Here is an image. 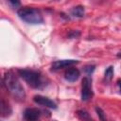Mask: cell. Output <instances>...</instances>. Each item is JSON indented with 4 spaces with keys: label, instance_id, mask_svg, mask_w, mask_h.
Wrapping results in <instances>:
<instances>
[{
    "label": "cell",
    "instance_id": "14",
    "mask_svg": "<svg viewBox=\"0 0 121 121\" xmlns=\"http://www.w3.org/2000/svg\"><path fill=\"white\" fill-rule=\"evenodd\" d=\"M95 65H91V64H89V65L84 66L83 71H84L87 75H91V74L95 71Z\"/></svg>",
    "mask_w": 121,
    "mask_h": 121
},
{
    "label": "cell",
    "instance_id": "2",
    "mask_svg": "<svg viewBox=\"0 0 121 121\" xmlns=\"http://www.w3.org/2000/svg\"><path fill=\"white\" fill-rule=\"evenodd\" d=\"M18 75L32 88L41 89L43 87V78L39 71L29 69H18Z\"/></svg>",
    "mask_w": 121,
    "mask_h": 121
},
{
    "label": "cell",
    "instance_id": "9",
    "mask_svg": "<svg viewBox=\"0 0 121 121\" xmlns=\"http://www.w3.org/2000/svg\"><path fill=\"white\" fill-rule=\"evenodd\" d=\"M84 12H85L84 7H83V6H80V5L74 7V8L71 9V11H70L71 15L74 16V17H77V18H81V17H83V16H84Z\"/></svg>",
    "mask_w": 121,
    "mask_h": 121
},
{
    "label": "cell",
    "instance_id": "10",
    "mask_svg": "<svg viewBox=\"0 0 121 121\" xmlns=\"http://www.w3.org/2000/svg\"><path fill=\"white\" fill-rule=\"evenodd\" d=\"M0 108H1V114H2L3 117L9 116V115L10 114V112H11V109H10L9 103L6 102L4 98L1 99V106H0Z\"/></svg>",
    "mask_w": 121,
    "mask_h": 121
},
{
    "label": "cell",
    "instance_id": "13",
    "mask_svg": "<svg viewBox=\"0 0 121 121\" xmlns=\"http://www.w3.org/2000/svg\"><path fill=\"white\" fill-rule=\"evenodd\" d=\"M113 76V67L112 66H109L106 70H105V78L108 80H111Z\"/></svg>",
    "mask_w": 121,
    "mask_h": 121
},
{
    "label": "cell",
    "instance_id": "11",
    "mask_svg": "<svg viewBox=\"0 0 121 121\" xmlns=\"http://www.w3.org/2000/svg\"><path fill=\"white\" fill-rule=\"evenodd\" d=\"M77 115L81 121H95L91 114L85 110H78L77 112Z\"/></svg>",
    "mask_w": 121,
    "mask_h": 121
},
{
    "label": "cell",
    "instance_id": "5",
    "mask_svg": "<svg viewBox=\"0 0 121 121\" xmlns=\"http://www.w3.org/2000/svg\"><path fill=\"white\" fill-rule=\"evenodd\" d=\"M33 101L41 106L46 107V108H50V109H57V104L51 100L50 98L43 96V95H36L33 96Z\"/></svg>",
    "mask_w": 121,
    "mask_h": 121
},
{
    "label": "cell",
    "instance_id": "15",
    "mask_svg": "<svg viewBox=\"0 0 121 121\" xmlns=\"http://www.w3.org/2000/svg\"><path fill=\"white\" fill-rule=\"evenodd\" d=\"M80 36V32L78 30H71L69 33H68V37L71 38V39H74V38H78Z\"/></svg>",
    "mask_w": 121,
    "mask_h": 121
},
{
    "label": "cell",
    "instance_id": "8",
    "mask_svg": "<svg viewBox=\"0 0 121 121\" xmlns=\"http://www.w3.org/2000/svg\"><path fill=\"white\" fill-rule=\"evenodd\" d=\"M79 76H80V73H79L78 69L74 68V67L73 68H69L68 70H66V72L64 74L65 79L67 81H69V82H75L76 80L78 79Z\"/></svg>",
    "mask_w": 121,
    "mask_h": 121
},
{
    "label": "cell",
    "instance_id": "3",
    "mask_svg": "<svg viewBox=\"0 0 121 121\" xmlns=\"http://www.w3.org/2000/svg\"><path fill=\"white\" fill-rule=\"evenodd\" d=\"M18 16L27 24L38 25L43 23V17L40 10L31 7H22L17 11Z\"/></svg>",
    "mask_w": 121,
    "mask_h": 121
},
{
    "label": "cell",
    "instance_id": "6",
    "mask_svg": "<svg viewBox=\"0 0 121 121\" xmlns=\"http://www.w3.org/2000/svg\"><path fill=\"white\" fill-rule=\"evenodd\" d=\"M41 116V111L37 108H27L24 112V119L26 121H38Z\"/></svg>",
    "mask_w": 121,
    "mask_h": 121
},
{
    "label": "cell",
    "instance_id": "4",
    "mask_svg": "<svg viewBox=\"0 0 121 121\" xmlns=\"http://www.w3.org/2000/svg\"><path fill=\"white\" fill-rule=\"evenodd\" d=\"M92 81L88 77L83 78L81 81V100L88 101L93 96L92 91Z\"/></svg>",
    "mask_w": 121,
    "mask_h": 121
},
{
    "label": "cell",
    "instance_id": "16",
    "mask_svg": "<svg viewBox=\"0 0 121 121\" xmlns=\"http://www.w3.org/2000/svg\"><path fill=\"white\" fill-rule=\"evenodd\" d=\"M8 3H9V5H11L12 7H15V8H16V7H19V6L21 5V3H20L19 1H9Z\"/></svg>",
    "mask_w": 121,
    "mask_h": 121
},
{
    "label": "cell",
    "instance_id": "12",
    "mask_svg": "<svg viewBox=\"0 0 121 121\" xmlns=\"http://www.w3.org/2000/svg\"><path fill=\"white\" fill-rule=\"evenodd\" d=\"M95 112H96V113H97V115H98V117H99L100 121H107V118H106V114H105L104 111H103L101 108H99V107H96V108H95Z\"/></svg>",
    "mask_w": 121,
    "mask_h": 121
},
{
    "label": "cell",
    "instance_id": "7",
    "mask_svg": "<svg viewBox=\"0 0 121 121\" xmlns=\"http://www.w3.org/2000/svg\"><path fill=\"white\" fill-rule=\"evenodd\" d=\"M77 63H78V60H59L52 63L51 68H52V70H59V69L68 67V66H71V65H74Z\"/></svg>",
    "mask_w": 121,
    "mask_h": 121
},
{
    "label": "cell",
    "instance_id": "18",
    "mask_svg": "<svg viewBox=\"0 0 121 121\" xmlns=\"http://www.w3.org/2000/svg\"><path fill=\"white\" fill-rule=\"evenodd\" d=\"M117 57H118V58H121V52H120V53H118V54H117Z\"/></svg>",
    "mask_w": 121,
    "mask_h": 121
},
{
    "label": "cell",
    "instance_id": "1",
    "mask_svg": "<svg viewBox=\"0 0 121 121\" xmlns=\"http://www.w3.org/2000/svg\"><path fill=\"white\" fill-rule=\"evenodd\" d=\"M3 81H4V85L6 86L7 90L9 92V94L13 97H15L18 100L25 99V97H26L25 89L22 86V84L20 83L17 77L11 71H8L5 73Z\"/></svg>",
    "mask_w": 121,
    "mask_h": 121
},
{
    "label": "cell",
    "instance_id": "17",
    "mask_svg": "<svg viewBox=\"0 0 121 121\" xmlns=\"http://www.w3.org/2000/svg\"><path fill=\"white\" fill-rule=\"evenodd\" d=\"M117 85H118V87H119V89H120V91H121V79H118Z\"/></svg>",
    "mask_w": 121,
    "mask_h": 121
}]
</instances>
